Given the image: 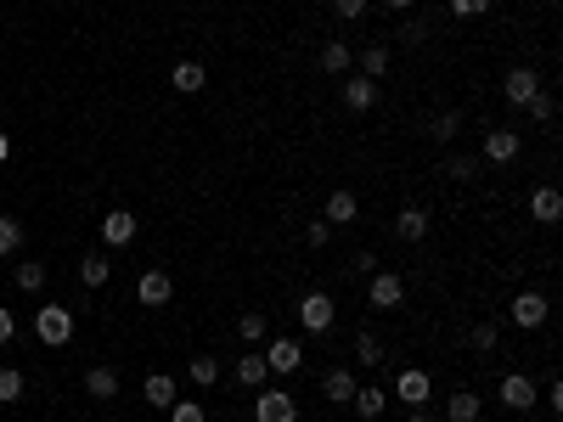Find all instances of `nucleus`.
<instances>
[{"instance_id":"f257e3e1","label":"nucleus","mask_w":563,"mask_h":422,"mask_svg":"<svg viewBox=\"0 0 563 422\" xmlns=\"http://www.w3.org/2000/svg\"><path fill=\"white\" fill-rule=\"evenodd\" d=\"M34 338H40V344H51V349H62L74 338V310L68 304H40L34 310Z\"/></svg>"},{"instance_id":"f03ea898","label":"nucleus","mask_w":563,"mask_h":422,"mask_svg":"<svg viewBox=\"0 0 563 422\" xmlns=\"http://www.w3.org/2000/svg\"><path fill=\"white\" fill-rule=\"evenodd\" d=\"M254 422H299V400L287 389H254Z\"/></svg>"},{"instance_id":"7ed1b4c3","label":"nucleus","mask_w":563,"mask_h":422,"mask_svg":"<svg viewBox=\"0 0 563 422\" xmlns=\"http://www.w3.org/2000/svg\"><path fill=\"white\" fill-rule=\"evenodd\" d=\"M366 304H372V310H400V304H406V282L394 277V270H372Z\"/></svg>"},{"instance_id":"20e7f679","label":"nucleus","mask_w":563,"mask_h":422,"mask_svg":"<svg viewBox=\"0 0 563 422\" xmlns=\"http://www.w3.org/2000/svg\"><path fill=\"white\" fill-rule=\"evenodd\" d=\"M428 394H434V377L423 372V366H406L400 377H394V400H400V406H428Z\"/></svg>"},{"instance_id":"39448f33","label":"nucleus","mask_w":563,"mask_h":422,"mask_svg":"<svg viewBox=\"0 0 563 422\" xmlns=\"http://www.w3.org/2000/svg\"><path fill=\"white\" fill-rule=\"evenodd\" d=\"M299 321H304V332H327L332 321H339L332 293H304V299H299Z\"/></svg>"},{"instance_id":"423d86ee","label":"nucleus","mask_w":563,"mask_h":422,"mask_svg":"<svg viewBox=\"0 0 563 422\" xmlns=\"http://www.w3.org/2000/svg\"><path fill=\"white\" fill-rule=\"evenodd\" d=\"M260 355H265L270 372H299L304 366V344H299V338H270Z\"/></svg>"},{"instance_id":"0eeeda50","label":"nucleus","mask_w":563,"mask_h":422,"mask_svg":"<svg viewBox=\"0 0 563 422\" xmlns=\"http://www.w3.org/2000/svg\"><path fill=\"white\" fill-rule=\"evenodd\" d=\"M513 327H541V321H547V293H535V287H524V293H518V299H513Z\"/></svg>"},{"instance_id":"6e6552de","label":"nucleus","mask_w":563,"mask_h":422,"mask_svg":"<svg viewBox=\"0 0 563 422\" xmlns=\"http://www.w3.org/2000/svg\"><path fill=\"white\" fill-rule=\"evenodd\" d=\"M496 400H502L507 411H530V406H535V383H530L524 372H507L502 389H496Z\"/></svg>"},{"instance_id":"1a4fd4ad","label":"nucleus","mask_w":563,"mask_h":422,"mask_svg":"<svg viewBox=\"0 0 563 422\" xmlns=\"http://www.w3.org/2000/svg\"><path fill=\"white\" fill-rule=\"evenodd\" d=\"M535 91H541V79H535V68H513V74L502 79V96L513 101V108H530V101H535Z\"/></svg>"},{"instance_id":"9d476101","label":"nucleus","mask_w":563,"mask_h":422,"mask_svg":"<svg viewBox=\"0 0 563 422\" xmlns=\"http://www.w3.org/2000/svg\"><path fill=\"white\" fill-rule=\"evenodd\" d=\"M530 215L541 225H558L563 220V192H558V186H535V192H530Z\"/></svg>"},{"instance_id":"9b49d317","label":"nucleus","mask_w":563,"mask_h":422,"mask_svg":"<svg viewBox=\"0 0 563 422\" xmlns=\"http://www.w3.org/2000/svg\"><path fill=\"white\" fill-rule=\"evenodd\" d=\"M170 293H175L170 270H147V277L136 282V299H141V304H153V310H158V304H170Z\"/></svg>"},{"instance_id":"f8f14e48","label":"nucleus","mask_w":563,"mask_h":422,"mask_svg":"<svg viewBox=\"0 0 563 422\" xmlns=\"http://www.w3.org/2000/svg\"><path fill=\"white\" fill-rule=\"evenodd\" d=\"M356 377H349V366H327V377H321V394L332 400V406H349V400H356Z\"/></svg>"},{"instance_id":"ddd939ff","label":"nucleus","mask_w":563,"mask_h":422,"mask_svg":"<svg viewBox=\"0 0 563 422\" xmlns=\"http://www.w3.org/2000/svg\"><path fill=\"white\" fill-rule=\"evenodd\" d=\"M394 231H400V242H423L428 237V208L423 203H406L400 215H394Z\"/></svg>"},{"instance_id":"4468645a","label":"nucleus","mask_w":563,"mask_h":422,"mask_svg":"<svg viewBox=\"0 0 563 422\" xmlns=\"http://www.w3.org/2000/svg\"><path fill=\"white\" fill-rule=\"evenodd\" d=\"M101 242H108V248H130V242H136V215L113 208V215L101 220Z\"/></svg>"},{"instance_id":"2eb2a0df","label":"nucleus","mask_w":563,"mask_h":422,"mask_svg":"<svg viewBox=\"0 0 563 422\" xmlns=\"http://www.w3.org/2000/svg\"><path fill=\"white\" fill-rule=\"evenodd\" d=\"M344 108L349 113H372L378 108V79H344Z\"/></svg>"},{"instance_id":"dca6fc26","label":"nucleus","mask_w":563,"mask_h":422,"mask_svg":"<svg viewBox=\"0 0 563 422\" xmlns=\"http://www.w3.org/2000/svg\"><path fill=\"white\" fill-rule=\"evenodd\" d=\"M321 220H327V225H356V220H361L356 192H332V198H327V208H321Z\"/></svg>"},{"instance_id":"f3484780","label":"nucleus","mask_w":563,"mask_h":422,"mask_svg":"<svg viewBox=\"0 0 563 422\" xmlns=\"http://www.w3.org/2000/svg\"><path fill=\"white\" fill-rule=\"evenodd\" d=\"M141 400H147V406H153V411H170V406H175V400H180V394H175V377H163V372H153V377H147V383H141Z\"/></svg>"},{"instance_id":"a211bd4d","label":"nucleus","mask_w":563,"mask_h":422,"mask_svg":"<svg viewBox=\"0 0 563 422\" xmlns=\"http://www.w3.org/2000/svg\"><path fill=\"white\" fill-rule=\"evenodd\" d=\"M265 377H270L265 355H260V349H242V355H237V383H242V389H265Z\"/></svg>"},{"instance_id":"6ab92c4d","label":"nucleus","mask_w":563,"mask_h":422,"mask_svg":"<svg viewBox=\"0 0 563 422\" xmlns=\"http://www.w3.org/2000/svg\"><path fill=\"white\" fill-rule=\"evenodd\" d=\"M485 158L490 163H513L518 158V130H485Z\"/></svg>"},{"instance_id":"aec40b11","label":"nucleus","mask_w":563,"mask_h":422,"mask_svg":"<svg viewBox=\"0 0 563 422\" xmlns=\"http://www.w3.org/2000/svg\"><path fill=\"white\" fill-rule=\"evenodd\" d=\"M170 84H175V91H180V96H198V91H203V84H208V74H203V62H175V68H170Z\"/></svg>"},{"instance_id":"412c9836","label":"nucleus","mask_w":563,"mask_h":422,"mask_svg":"<svg viewBox=\"0 0 563 422\" xmlns=\"http://www.w3.org/2000/svg\"><path fill=\"white\" fill-rule=\"evenodd\" d=\"M479 411H485V400H479L473 389H456V394L445 400V417H451V422H479Z\"/></svg>"},{"instance_id":"4be33fe9","label":"nucleus","mask_w":563,"mask_h":422,"mask_svg":"<svg viewBox=\"0 0 563 422\" xmlns=\"http://www.w3.org/2000/svg\"><path fill=\"white\" fill-rule=\"evenodd\" d=\"M85 394L91 400H119V372L113 366H91L85 372Z\"/></svg>"},{"instance_id":"5701e85b","label":"nucleus","mask_w":563,"mask_h":422,"mask_svg":"<svg viewBox=\"0 0 563 422\" xmlns=\"http://www.w3.org/2000/svg\"><path fill=\"white\" fill-rule=\"evenodd\" d=\"M349 406H356L361 422H378L383 406H389V389H356V400H349Z\"/></svg>"},{"instance_id":"b1692460","label":"nucleus","mask_w":563,"mask_h":422,"mask_svg":"<svg viewBox=\"0 0 563 422\" xmlns=\"http://www.w3.org/2000/svg\"><path fill=\"white\" fill-rule=\"evenodd\" d=\"M108 277H113V265L101 259V253H85V259H79V282H85V287H101Z\"/></svg>"},{"instance_id":"393cba45","label":"nucleus","mask_w":563,"mask_h":422,"mask_svg":"<svg viewBox=\"0 0 563 422\" xmlns=\"http://www.w3.org/2000/svg\"><path fill=\"white\" fill-rule=\"evenodd\" d=\"M389 62H394L389 46H366V51H361V79H383V74H389Z\"/></svg>"},{"instance_id":"a878e982","label":"nucleus","mask_w":563,"mask_h":422,"mask_svg":"<svg viewBox=\"0 0 563 422\" xmlns=\"http://www.w3.org/2000/svg\"><path fill=\"white\" fill-rule=\"evenodd\" d=\"M321 74H349V46L344 40H327L321 46Z\"/></svg>"},{"instance_id":"bb28decb","label":"nucleus","mask_w":563,"mask_h":422,"mask_svg":"<svg viewBox=\"0 0 563 422\" xmlns=\"http://www.w3.org/2000/svg\"><path fill=\"white\" fill-rule=\"evenodd\" d=\"M12 282L23 287V293H40V287H46V265H40V259H23V265L12 270Z\"/></svg>"},{"instance_id":"cd10ccee","label":"nucleus","mask_w":563,"mask_h":422,"mask_svg":"<svg viewBox=\"0 0 563 422\" xmlns=\"http://www.w3.org/2000/svg\"><path fill=\"white\" fill-rule=\"evenodd\" d=\"M192 383L198 389H215L220 383V361H215V355H192Z\"/></svg>"},{"instance_id":"c85d7f7f","label":"nucleus","mask_w":563,"mask_h":422,"mask_svg":"<svg viewBox=\"0 0 563 422\" xmlns=\"http://www.w3.org/2000/svg\"><path fill=\"white\" fill-rule=\"evenodd\" d=\"M17 400H23V372L0 366V406H17Z\"/></svg>"},{"instance_id":"c756f323","label":"nucleus","mask_w":563,"mask_h":422,"mask_svg":"<svg viewBox=\"0 0 563 422\" xmlns=\"http://www.w3.org/2000/svg\"><path fill=\"white\" fill-rule=\"evenodd\" d=\"M456 130H462V113H456V108H445L440 119H434V124H428V136H434V141H440V146H445V141H456Z\"/></svg>"},{"instance_id":"7c9ffc66","label":"nucleus","mask_w":563,"mask_h":422,"mask_svg":"<svg viewBox=\"0 0 563 422\" xmlns=\"http://www.w3.org/2000/svg\"><path fill=\"white\" fill-rule=\"evenodd\" d=\"M479 163H485V158H468V153H456V158H445V175L468 186V180H479Z\"/></svg>"},{"instance_id":"2f4dec72","label":"nucleus","mask_w":563,"mask_h":422,"mask_svg":"<svg viewBox=\"0 0 563 422\" xmlns=\"http://www.w3.org/2000/svg\"><path fill=\"white\" fill-rule=\"evenodd\" d=\"M356 355H361V366H383V344H378V332H356Z\"/></svg>"},{"instance_id":"473e14b6","label":"nucleus","mask_w":563,"mask_h":422,"mask_svg":"<svg viewBox=\"0 0 563 422\" xmlns=\"http://www.w3.org/2000/svg\"><path fill=\"white\" fill-rule=\"evenodd\" d=\"M265 332H270V321H265V315H260V310H248V315H242V321H237V338H242V344H260V338H265Z\"/></svg>"},{"instance_id":"72a5a7b5","label":"nucleus","mask_w":563,"mask_h":422,"mask_svg":"<svg viewBox=\"0 0 563 422\" xmlns=\"http://www.w3.org/2000/svg\"><path fill=\"white\" fill-rule=\"evenodd\" d=\"M23 248V225H17L12 215H0V259H6V253H17Z\"/></svg>"},{"instance_id":"f704fd0d","label":"nucleus","mask_w":563,"mask_h":422,"mask_svg":"<svg viewBox=\"0 0 563 422\" xmlns=\"http://www.w3.org/2000/svg\"><path fill=\"white\" fill-rule=\"evenodd\" d=\"M170 422H208V411L198 406V400H175V406H170Z\"/></svg>"},{"instance_id":"c9c22d12","label":"nucleus","mask_w":563,"mask_h":422,"mask_svg":"<svg viewBox=\"0 0 563 422\" xmlns=\"http://www.w3.org/2000/svg\"><path fill=\"white\" fill-rule=\"evenodd\" d=\"M530 119H535V124H552V119H558V101H552L547 91H535V101H530Z\"/></svg>"},{"instance_id":"e433bc0d","label":"nucleus","mask_w":563,"mask_h":422,"mask_svg":"<svg viewBox=\"0 0 563 422\" xmlns=\"http://www.w3.org/2000/svg\"><path fill=\"white\" fill-rule=\"evenodd\" d=\"M496 338H502V332H496V321H479V327H473V349H479V355H490V349H496Z\"/></svg>"},{"instance_id":"4c0bfd02","label":"nucleus","mask_w":563,"mask_h":422,"mask_svg":"<svg viewBox=\"0 0 563 422\" xmlns=\"http://www.w3.org/2000/svg\"><path fill=\"white\" fill-rule=\"evenodd\" d=\"M332 12H339L344 23H356V17H366V12H372V0H332Z\"/></svg>"},{"instance_id":"58836bf2","label":"nucleus","mask_w":563,"mask_h":422,"mask_svg":"<svg viewBox=\"0 0 563 422\" xmlns=\"http://www.w3.org/2000/svg\"><path fill=\"white\" fill-rule=\"evenodd\" d=\"M327 237H332L327 220H310V225H304V248H327Z\"/></svg>"},{"instance_id":"ea45409f","label":"nucleus","mask_w":563,"mask_h":422,"mask_svg":"<svg viewBox=\"0 0 563 422\" xmlns=\"http://www.w3.org/2000/svg\"><path fill=\"white\" fill-rule=\"evenodd\" d=\"M428 34H434V29L423 23V17H411V23L400 29V40H406V46H423V40H428Z\"/></svg>"},{"instance_id":"a19ab883","label":"nucleus","mask_w":563,"mask_h":422,"mask_svg":"<svg viewBox=\"0 0 563 422\" xmlns=\"http://www.w3.org/2000/svg\"><path fill=\"white\" fill-rule=\"evenodd\" d=\"M490 6H496V0H451L456 17H479V12H490Z\"/></svg>"},{"instance_id":"79ce46f5","label":"nucleus","mask_w":563,"mask_h":422,"mask_svg":"<svg viewBox=\"0 0 563 422\" xmlns=\"http://www.w3.org/2000/svg\"><path fill=\"white\" fill-rule=\"evenodd\" d=\"M12 332H17V321H12V310L0 304V344H12Z\"/></svg>"},{"instance_id":"37998d69","label":"nucleus","mask_w":563,"mask_h":422,"mask_svg":"<svg viewBox=\"0 0 563 422\" xmlns=\"http://www.w3.org/2000/svg\"><path fill=\"white\" fill-rule=\"evenodd\" d=\"M383 6H389V12H411V6H417V0H383Z\"/></svg>"},{"instance_id":"c03bdc74","label":"nucleus","mask_w":563,"mask_h":422,"mask_svg":"<svg viewBox=\"0 0 563 422\" xmlns=\"http://www.w3.org/2000/svg\"><path fill=\"white\" fill-rule=\"evenodd\" d=\"M406 422H434V417H428V411H423V406H417V411H411V417H406Z\"/></svg>"},{"instance_id":"a18cd8bd","label":"nucleus","mask_w":563,"mask_h":422,"mask_svg":"<svg viewBox=\"0 0 563 422\" xmlns=\"http://www.w3.org/2000/svg\"><path fill=\"white\" fill-rule=\"evenodd\" d=\"M6 158H12V141H6V136H0V163H6Z\"/></svg>"}]
</instances>
